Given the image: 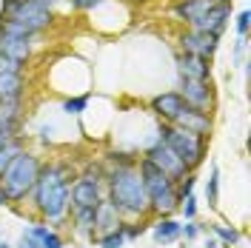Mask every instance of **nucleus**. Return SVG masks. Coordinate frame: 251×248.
Here are the masks:
<instances>
[{
	"mask_svg": "<svg viewBox=\"0 0 251 248\" xmlns=\"http://www.w3.org/2000/svg\"><path fill=\"white\" fill-rule=\"evenodd\" d=\"M205 248H220V243L214 240V237H208V240H205Z\"/></svg>",
	"mask_w": 251,
	"mask_h": 248,
	"instance_id": "4c0bfd02",
	"label": "nucleus"
},
{
	"mask_svg": "<svg viewBox=\"0 0 251 248\" xmlns=\"http://www.w3.org/2000/svg\"><path fill=\"white\" fill-rule=\"evenodd\" d=\"M31 3H34V6H40V9H49V12L57 6V0H31Z\"/></svg>",
	"mask_w": 251,
	"mask_h": 248,
	"instance_id": "c9c22d12",
	"label": "nucleus"
},
{
	"mask_svg": "<svg viewBox=\"0 0 251 248\" xmlns=\"http://www.w3.org/2000/svg\"><path fill=\"white\" fill-rule=\"evenodd\" d=\"M117 225H123L120 211H117V208H114L109 200H106V197H100V202L94 205V237L114 231Z\"/></svg>",
	"mask_w": 251,
	"mask_h": 248,
	"instance_id": "4468645a",
	"label": "nucleus"
},
{
	"mask_svg": "<svg viewBox=\"0 0 251 248\" xmlns=\"http://www.w3.org/2000/svg\"><path fill=\"white\" fill-rule=\"evenodd\" d=\"M180 208H183V217H186V220H194V217H197V197H194V194H188L186 200L180 202Z\"/></svg>",
	"mask_w": 251,
	"mask_h": 248,
	"instance_id": "473e14b6",
	"label": "nucleus"
},
{
	"mask_svg": "<svg viewBox=\"0 0 251 248\" xmlns=\"http://www.w3.org/2000/svg\"><path fill=\"white\" fill-rule=\"evenodd\" d=\"M100 197H106L103 194V186L100 183H92V180H75L72 183V191H69V208L75 211V208H94Z\"/></svg>",
	"mask_w": 251,
	"mask_h": 248,
	"instance_id": "9d476101",
	"label": "nucleus"
},
{
	"mask_svg": "<svg viewBox=\"0 0 251 248\" xmlns=\"http://www.w3.org/2000/svg\"><path fill=\"white\" fill-rule=\"evenodd\" d=\"M220 34H208V31H183L180 34V51L186 54H197L203 60H211V54L217 51Z\"/></svg>",
	"mask_w": 251,
	"mask_h": 248,
	"instance_id": "6e6552de",
	"label": "nucleus"
},
{
	"mask_svg": "<svg viewBox=\"0 0 251 248\" xmlns=\"http://www.w3.org/2000/svg\"><path fill=\"white\" fill-rule=\"evenodd\" d=\"M0 248H9V246H6V243H0Z\"/></svg>",
	"mask_w": 251,
	"mask_h": 248,
	"instance_id": "ea45409f",
	"label": "nucleus"
},
{
	"mask_svg": "<svg viewBox=\"0 0 251 248\" xmlns=\"http://www.w3.org/2000/svg\"><path fill=\"white\" fill-rule=\"evenodd\" d=\"M172 125L183 128V131H191V134H200V137L211 134V117H208V111H197V109H191V106H186V109L180 111Z\"/></svg>",
	"mask_w": 251,
	"mask_h": 248,
	"instance_id": "f8f14e48",
	"label": "nucleus"
},
{
	"mask_svg": "<svg viewBox=\"0 0 251 248\" xmlns=\"http://www.w3.org/2000/svg\"><path fill=\"white\" fill-rule=\"evenodd\" d=\"M205 200H208L211 208L220 202V166H217V163H211L208 180H205Z\"/></svg>",
	"mask_w": 251,
	"mask_h": 248,
	"instance_id": "5701e85b",
	"label": "nucleus"
},
{
	"mask_svg": "<svg viewBox=\"0 0 251 248\" xmlns=\"http://www.w3.org/2000/svg\"><path fill=\"white\" fill-rule=\"evenodd\" d=\"M17 128H20V100H0V131L20 137Z\"/></svg>",
	"mask_w": 251,
	"mask_h": 248,
	"instance_id": "a211bd4d",
	"label": "nucleus"
},
{
	"mask_svg": "<svg viewBox=\"0 0 251 248\" xmlns=\"http://www.w3.org/2000/svg\"><path fill=\"white\" fill-rule=\"evenodd\" d=\"M20 151H26V149H23V140H20V137H12L6 146H3V149H0V174L9 169V163H12Z\"/></svg>",
	"mask_w": 251,
	"mask_h": 248,
	"instance_id": "b1692460",
	"label": "nucleus"
},
{
	"mask_svg": "<svg viewBox=\"0 0 251 248\" xmlns=\"http://www.w3.org/2000/svg\"><path fill=\"white\" fill-rule=\"evenodd\" d=\"M177 72H180V77H186V80H208L211 66H208V60L197 57V54L177 51Z\"/></svg>",
	"mask_w": 251,
	"mask_h": 248,
	"instance_id": "2eb2a0df",
	"label": "nucleus"
},
{
	"mask_svg": "<svg viewBox=\"0 0 251 248\" xmlns=\"http://www.w3.org/2000/svg\"><path fill=\"white\" fill-rule=\"evenodd\" d=\"M37 174H40V157L31 154V151H20V154L9 163V169L0 174V186L12 202H23L31 194V188L37 183Z\"/></svg>",
	"mask_w": 251,
	"mask_h": 248,
	"instance_id": "20e7f679",
	"label": "nucleus"
},
{
	"mask_svg": "<svg viewBox=\"0 0 251 248\" xmlns=\"http://www.w3.org/2000/svg\"><path fill=\"white\" fill-rule=\"evenodd\" d=\"M183 109H186V100H183L177 92H163V94H157L154 100H151V111H154L163 123H174L177 114H180Z\"/></svg>",
	"mask_w": 251,
	"mask_h": 248,
	"instance_id": "ddd939ff",
	"label": "nucleus"
},
{
	"mask_svg": "<svg viewBox=\"0 0 251 248\" xmlns=\"http://www.w3.org/2000/svg\"><path fill=\"white\" fill-rule=\"evenodd\" d=\"M72 223L75 231L86 240H94V208H75L72 211Z\"/></svg>",
	"mask_w": 251,
	"mask_h": 248,
	"instance_id": "412c9836",
	"label": "nucleus"
},
{
	"mask_svg": "<svg viewBox=\"0 0 251 248\" xmlns=\"http://www.w3.org/2000/svg\"><path fill=\"white\" fill-rule=\"evenodd\" d=\"M208 231L214 234V240L223 246H237L243 240V234L237 231L234 225H226V223H208Z\"/></svg>",
	"mask_w": 251,
	"mask_h": 248,
	"instance_id": "4be33fe9",
	"label": "nucleus"
},
{
	"mask_svg": "<svg viewBox=\"0 0 251 248\" xmlns=\"http://www.w3.org/2000/svg\"><path fill=\"white\" fill-rule=\"evenodd\" d=\"M228 20H231V6H214V3H211V9H208L200 20L188 23V29L191 31H208V34H223V29H226Z\"/></svg>",
	"mask_w": 251,
	"mask_h": 248,
	"instance_id": "9b49d317",
	"label": "nucleus"
},
{
	"mask_svg": "<svg viewBox=\"0 0 251 248\" xmlns=\"http://www.w3.org/2000/svg\"><path fill=\"white\" fill-rule=\"evenodd\" d=\"M23 69H26V63H17L0 51V74H23Z\"/></svg>",
	"mask_w": 251,
	"mask_h": 248,
	"instance_id": "cd10ccee",
	"label": "nucleus"
},
{
	"mask_svg": "<svg viewBox=\"0 0 251 248\" xmlns=\"http://www.w3.org/2000/svg\"><path fill=\"white\" fill-rule=\"evenodd\" d=\"M151 237H154L157 246H169V243H174V240H180V223L172 217H160L151 225Z\"/></svg>",
	"mask_w": 251,
	"mask_h": 248,
	"instance_id": "6ab92c4d",
	"label": "nucleus"
},
{
	"mask_svg": "<svg viewBox=\"0 0 251 248\" xmlns=\"http://www.w3.org/2000/svg\"><path fill=\"white\" fill-rule=\"evenodd\" d=\"M94 240H97V246L100 248H123L126 246V228L123 225H117L114 231L100 234V237H94Z\"/></svg>",
	"mask_w": 251,
	"mask_h": 248,
	"instance_id": "393cba45",
	"label": "nucleus"
},
{
	"mask_svg": "<svg viewBox=\"0 0 251 248\" xmlns=\"http://www.w3.org/2000/svg\"><path fill=\"white\" fill-rule=\"evenodd\" d=\"M0 20H15L29 34H40L51 26L54 17L49 9L34 6L31 0H0Z\"/></svg>",
	"mask_w": 251,
	"mask_h": 248,
	"instance_id": "423d86ee",
	"label": "nucleus"
},
{
	"mask_svg": "<svg viewBox=\"0 0 251 248\" xmlns=\"http://www.w3.org/2000/svg\"><path fill=\"white\" fill-rule=\"evenodd\" d=\"M249 20H251L249 12H240V15H237V34H240V37L249 34Z\"/></svg>",
	"mask_w": 251,
	"mask_h": 248,
	"instance_id": "72a5a7b5",
	"label": "nucleus"
},
{
	"mask_svg": "<svg viewBox=\"0 0 251 248\" xmlns=\"http://www.w3.org/2000/svg\"><path fill=\"white\" fill-rule=\"evenodd\" d=\"M200 234H203V225H200V223H194V220H186V223H180V237H183L186 243L197 240Z\"/></svg>",
	"mask_w": 251,
	"mask_h": 248,
	"instance_id": "c756f323",
	"label": "nucleus"
},
{
	"mask_svg": "<svg viewBox=\"0 0 251 248\" xmlns=\"http://www.w3.org/2000/svg\"><path fill=\"white\" fill-rule=\"evenodd\" d=\"M80 180H92V183H100V186H103V183H106V169H103V163H86V166H83V171H80L77 174Z\"/></svg>",
	"mask_w": 251,
	"mask_h": 248,
	"instance_id": "a878e982",
	"label": "nucleus"
},
{
	"mask_svg": "<svg viewBox=\"0 0 251 248\" xmlns=\"http://www.w3.org/2000/svg\"><path fill=\"white\" fill-rule=\"evenodd\" d=\"M0 51L17 63H26L31 57V37H12L0 31Z\"/></svg>",
	"mask_w": 251,
	"mask_h": 248,
	"instance_id": "dca6fc26",
	"label": "nucleus"
},
{
	"mask_svg": "<svg viewBox=\"0 0 251 248\" xmlns=\"http://www.w3.org/2000/svg\"><path fill=\"white\" fill-rule=\"evenodd\" d=\"M194 180H197V177H194V171L186 174L183 180H177V202H183L188 194H194Z\"/></svg>",
	"mask_w": 251,
	"mask_h": 248,
	"instance_id": "c85d7f7f",
	"label": "nucleus"
},
{
	"mask_svg": "<svg viewBox=\"0 0 251 248\" xmlns=\"http://www.w3.org/2000/svg\"><path fill=\"white\" fill-rule=\"evenodd\" d=\"M143 157H146L149 163H154V166L163 171V174H169L174 183H177V180H183L186 174H191V171L186 169V163H183L180 157L174 154V151L169 149V146H166V143H163V140L151 143V146L146 149V154H143Z\"/></svg>",
	"mask_w": 251,
	"mask_h": 248,
	"instance_id": "0eeeda50",
	"label": "nucleus"
},
{
	"mask_svg": "<svg viewBox=\"0 0 251 248\" xmlns=\"http://www.w3.org/2000/svg\"><path fill=\"white\" fill-rule=\"evenodd\" d=\"M106 200L120 211V217H143L149 214V194L143 186L137 166L128 169H106Z\"/></svg>",
	"mask_w": 251,
	"mask_h": 248,
	"instance_id": "f03ea898",
	"label": "nucleus"
},
{
	"mask_svg": "<svg viewBox=\"0 0 251 248\" xmlns=\"http://www.w3.org/2000/svg\"><path fill=\"white\" fill-rule=\"evenodd\" d=\"M37 243H40V248H66V246H63V237L57 231H51V228H49Z\"/></svg>",
	"mask_w": 251,
	"mask_h": 248,
	"instance_id": "7c9ffc66",
	"label": "nucleus"
},
{
	"mask_svg": "<svg viewBox=\"0 0 251 248\" xmlns=\"http://www.w3.org/2000/svg\"><path fill=\"white\" fill-rule=\"evenodd\" d=\"M0 205H9V197H6V191H3V186H0Z\"/></svg>",
	"mask_w": 251,
	"mask_h": 248,
	"instance_id": "58836bf2",
	"label": "nucleus"
},
{
	"mask_svg": "<svg viewBox=\"0 0 251 248\" xmlns=\"http://www.w3.org/2000/svg\"><path fill=\"white\" fill-rule=\"evenodd\" d=\"M69 3H72V9H75V12H94V9H97V6H103L106 0H69Z\"/></svg>",
	"mask_w": 251,
	"mask_h": 248,
	"instance_id": "2f4dec72",
	"label": "nucleus"
},
{
	"mask_svg": "<svg viewBox=\"0 0 251 248\" xmlns=\"http://www.w3.org/2000/svg\"><path fill=\"white\" fill-rule=\"evenodd\" d=\"M23 89V74H0V100H20Z\"/></svg>",
	"mask_w": 251,
	"mask_h": 248,
	"instance_id": "aec40b11",
	"label": "nucleus"
},
{
	"mask_svg": "<svg viewBox=\"0 0 251 248\" xmlns=\"http://www.w3.org/2000/svg\"><path fill=\"white\" fill-rule=\"evenodd\" d=\"M137 174H140L143 186H146V194H149V214L169 217L172 211L180 208V202H177V183L169 174H163L146 157L137 160Z\"/></svg>",
	"mask_w": 251,
	"mask_h": 248,
	"instance_id": "7ed1b4c3",
	"label": "nucleus"
},
{
	"mask_svg": "<svg viewBox=\"0 0 251 248\" xmlns=\"http://www.w3.org/2000/svg\"><path fill=\"white\" fill-rule=\"evenodd\" d=\"M72 180H77L72 163H60V160L40 163L37 183L31 188V202H34V208L40 211V217L46 223H60L69 214Z\"/></svg>",
	"mask_w": 251,
	"mask_h": 248,
	"instance_id": "f257e3e1",
	"label": "nucleus"
},
{
	"mask_svg": "<svg viewBox=\"0 0 251 248\" xmlns=\"http://www.w3.org/2000/svg\"><path fill=\"white\" fill-rule=\"evenodd\" d=\"M211 9V0H177L174 3V17L183 20V23H194L200 20Z\"/></svg>",
	"mask_w": 251,
	"mask_h": 248,
	"instance_id": "f3484780",
	"label": "nucleus"
},
{
	"mask_svg": "<svg viewBox=\"0 0 251 248\" xmlns=\"http://www.w3.org/2000/svg\"><path fill=\"white\" fill-rule=\"evenodd\" d=\"M86 106H89V94H80V97H66V100H63V111H66V114H75V117H77V114H83V111H86Z\"/></svg>",
	"mask_w": 251,
	"mask_h": 248,
	"instance_id": "bb28decb",
	"label": "nucleus"
},
{
	"mask_svg": "<svg viewBox=\"0 0 251 248\" xmlns=\"http://www.w3.org/2000/svg\"><path fill=\"white\" fill-rule=\"evenodd\" d=\"M17 248H40V243H37L34 237H29V234H23V240H20V246Z\"/></svg>",
	"mask_w": 251,
	"mask_h": 248,
	"instance_id": "f704fd0d",
	"label": "nucleus"
},
{
	"mask_svg": "<svg viewBox=\"0 0 251 248\" xmlns=\"http://www.w3.org/2000/svg\"><path fill=\"white\" fill-rule=\"evenodd\" d=\"M157 140H163L174 154L186 163L188 171H194L200 163L205 160V149H208V137H200V134H191V131H183L172 123L160 125V134Z\"/></svg>",
	"mask_w": 251,
	"mask_h": 248,
	"instance_id": "39448f33",
	"label": "nucleus"
},
{
	"mask_svg": "<svg viewBox=\"0 0 251 248\" xmlns=\"http://www.w3.org/2000/svg\"><path fill=\"white\" fill-rule=\"evenodd\" d=\"M12 137H15V134H6V131H0V149H3V146H6Z\"/></svg>",
	"mask_w": 251,
	"mask_h": 248,
	"instance_id": "e433bc0d",
	"label": "nucleus"
},
{
	"mask_svg": "<svg viewBox=\"0 0 251 248\" xmlns=\"http://www.w3.org/2000/svg\"><path fill=\"white\" fill-rule=\"evenodd\" d=\"M180 97L186 100V106L197 111H208L211 109V103H214V94H211V86H208V80H186L180 77Z\"/></svg>",
	"mask_w": 251,
	"mask_h": 248,
	"instance_id": "1a4fd4ad",
	"label": "nucleus"
}]
</instances>
